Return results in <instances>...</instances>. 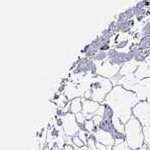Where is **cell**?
<instances>
[{"mask_svg": "<svg viewBox=\"0 0 150 150\" xmlns=\"http://www.w3.org/2000/svg\"><path fill=\"white\" fill-rule=\"evenodd\" d=\"M143 136H144V144L150 150V126L143 127Z\"/></svg>", "mask_w": 150, "mask_h": 150, "instance_id": "30bf717a", "label": "cell"}, {"mask_svg": "<svg viewBox=\"0 0 150 150\" xmlns=\"http://www.w3.org/2000/svg\"><path fill=\"white\" fill-rule=\"evenodd\" d=\"M112 150H132V149L130 148L129 146H128L126 142H123V143L114 145V146H113V148H112Z\"/></svg>", "mask_w": 150, "mask_h": 150, "instance_id": "5bb4252c", "label": "cell"}, {"mask_svg": "<svg viewBox=\"0 0 150 150\" xmlns=\"http://www.w3.org/2000/svg\"><path fill=\"white\" fill-rule=\"evenodd\" d=\"M93 137L96 140V142L104 145L106 147H113L115 145V140L113 135L109 132L102 131L100 129H96L93 132Z\"/></svg>", "mask_w": 150, "mask_h": 150, "instance_id": "8992f818", "label": "cell"}, {"mask_svg": "<svg viewBox=\"0 0 150 150\" xmlns=\"http://www.w3.org/2000/svg\"><path fill=\"white\" fill-rule=\"evenodd\" d=\"M72 141H73V146L75 147L76 149H78V148H81V147H83V146H85V144H84V142L82 141V140L79 138L78 136H73L72 137Z\"/></svg>", "mask_w": 150, "mask_h": 150, "instance_id": "7c38bea8", "label": "cell"}, {"mask_svg": "<svg viewBox=\"0 0 150 150\" xmlns=\"http://www.w3.org/2000/svg\"><path fill=\"white\" fill-rule=\"evenodd\" d=\"M77 136L80 138L82 141L84 142V144H87V140H88L89 138V136H90V134H89L88 132L85 131L84 129H80L79 130V132H78V134H77Z\"/></svg>", "mask_w": 150, "mask_h": 150, "instance_id": "8fae6325", "label": "cell"}, {"mask_svg": "<svg viewBox=\"0 0 150 150\" xmlns=\"http://www.w3.org/2000/svg\"><path fill=\"white\" fill-rule=\"evenodd\" d=\"M125 142L132 150H136L144 145L143 126L134 116L125 123Z\"/></svg>", "mask_w": 150, "mask_h": 150, "instance_id": "7a4b0ae2", "label": "cell"}, {"mask_svg": "<svg viewBox=\"0 0 150 150\" xmlns=\"http://www.w3.org/2000/svg\"><path fill=\"white\" fill-rule=\"evenodd\" d=\"M96 145H97V150H107V147L104 146V145L98 143V142H96Z\"/></svg>", "mask_w": 150, "mask_h": 150, "instance_id": "9a60e30c", "label": "cell"}, {"mask_svg": "<svg viewBox=\"0 0 150 150\" xmlns=\"http://www.w3.org/2000/svg\"><path fill=\"white\" fill-rule=\"evenodd\" d=\"M132 116H134L143 127L150 126V103L147 100L139 101L133 107Z\"/></svg>", "mask_w": 150, "mask_h": 150, "instance_id": "5b68a950", "label": "cell"}, {"mask_svg": "<svg viewBox=\"0 0 150 150\" xmlns=\"http://www.w3.org/2000/svg\"><path fill=\"white\" fill-rule=\"evenodd\" d=\"M75 117H76V120H77V123L79 124V126H80V128L82 127V125L84 124V122L86 121V117L83 115V113L82 112H79V113H77L76 115H75Z\"/></svg>", "mask_w": 150, "mask_h": 150, "instance_id": "4fadbf2b", "label": "cell"}, {"mask_svg": "<svg viewBox=\"0 0 150 150\" xmlns=\"http://www.w3.org/2000/svg\"><path fill=\"white\" fill-rule=\"evenodd\" d=\"M101 103L93 101L91 99L82 98V111L83 115L86 117V119H92L93 115L100 107Z\"/></svg>", "mask_w": 150, "mask_h": 150, "instance_id": "52a82bcc", "label": "cell"}, {"mask_svg": "<svg viewBox=\"0 0 150 150\" xmlns=\"http://www.w3.org/2000/svg\"><path fill=\"white\" fill-rule=\"evenodd\" d=\"M82 111V97H77L70 100V112L76 115Z\"/></svg>", "mask_w": 150, "mask_h": 150, "instance_id": "ba28073f", "label": "cell"}, {"mask_svg": "<svg viewBox=\"0 0 150 150\" xmlns=\"http://www.w3.org/2000/svg\"><path fill=\"white\" fill-rule=\"evenodd\" d=\"M112 84L109 80L102 77L94 78L89 85V90L91 92V100L99 103H103L106 96L112 90Z\"/></svg>", "mask_w": 150, "mask_h": 150, "instance_id": "3957f363", "label": "cell"}, {"mask_svg": "<svg viewBox=\"0 0 150 150\" xmlns=\"http://www.w3.org/2000/svg\"><path fill=\"white\" fill-rule=\"evenodd\" d=\"M136 93L128 90L123 86L117 85L113 87L109 94L106 96L103 104L110 106L122 123H126L132 117V109L139 102Z\"/></svg>", "mask_w": 150, "mask_h": 150, "instance_id": "6da1fadb", "label": "cell"}, {"mask_svg": "<svg viewBox=\"0 0 150 150\" xmlns=\"http://www.w3.org/2000/svg\"><path fill=\"white\" fill-rule=\"evenodd\" d=\"M136 150H149V148H148V147H147L146 146V145H143V146H142V147H140V148H138V149H136Z\"/></svg>", "mask_w": 150, "mask_h": 150, "instance_id": "e0dca14e", "label": "cell"}, {"mask_svg": "<svg viewBox=\"0 0 150 150\" xmlns=\"http://www.w3.org/2000/svg\"><path fill=\"white\" fill-rule=\"evenodd\" d=\"M57 123L61 125L63 132L66 136L73 137L78 134L80 126L77 123L76 117L71 112L66 113V114H60L56 119Z\"/></svg>", "mask_w": 150, "mask_h": 150, "instance_id": "277c9868", "label": "cell"}, {"mask_svg": "<svg viewBox=\"0 0 150 150\" xmlns=\"http://www.w3.org/2000/svg\"><path fill=\"white\" fill-rule=\"evenodd\" d=\"M80 129H84L90 135H92L93 132L96 130V126H95V124H94V122L92 121V119H87L86 121L84 122V124L82 125V127Z\"/></svg>", "mask_w": 150, "mask_h": 150, "instance_id": "9c48e42d", "label": "cell"}, {"mask_svg": "<svg viewBox=\"0 0 150 150\" xmlns=\"http://www.w3.org/2000/svg\"><path fill=\"white\" fill-rule=\"evenodd\" d=\"M63 150H76V148H75L73 145H67V144H65Z\"/></svg>", "mask_w": 150, "mask_h": 150, "instance_id": "2e32d148", "label": "cell"}]
</instances>
